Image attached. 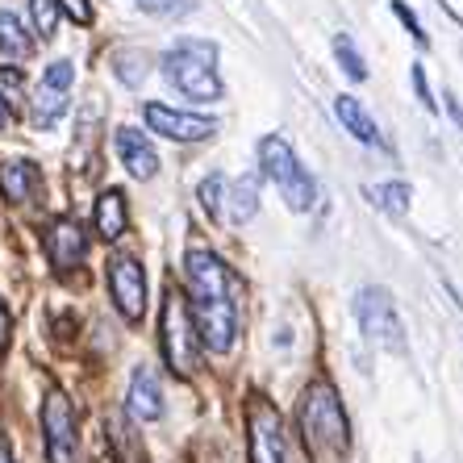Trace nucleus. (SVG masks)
Masks as SVG:
<instances>
[{"label":"nucleus","instance_id":"18","mask_svg":"<svg viewBox=\"0 0 463 463\" xmlns=\"http://www.w3.org/2000/svg\"><path fill=\"white\" fill-rule=\"evenodd\" d=\"M367 201L376 209H384L388 217H405L410 213V184L405 180H388V184H372V188H364Z\"/></svg>","mask_w":463,"mask_h":463},{"label":"nucleus","instance_id":"27","mask_svg":"<svg viewBox=\"0 0 463 463\" xmlns=\"http://www.w3.org/2000/svg\"><path fill=\"white\" fill-rule=\"evenodd\" d=\"M146 76V59H142V54H118V80L121 84H138V80Z\"/></svg>","mask_w":463,"mask_h":463},{"label":"nucleus","instance_id":"26","mask_svg":"<svg viewBox=\"0 0 463 463\" xmlns=\"http://www.w3.org/2000/svg\"><path fill=\"white\" fill-rule=\"evenodd\" d=\"M392 13H397V22H401V25H405V30L413 33V43H418V46H430V33L421 30L418 13H413L410 5H405V0H392Z\"/></svg>","mask_w":463,"mask_h":463},{"label":"nucleus","instance_id":"34","mask_svg":"<svg viewBox=\"0 0 463 463\" xmlns=\"http://www.w3.org/2000/svg\"><path fill=\"white\" fill-rule=\"evenodd\" d=\"M0 463H13V455H9V447H5V439H0Z\"/></svg>","mask_w":463,"mask_h":463},{"label":"nucleus","instance_id":"25","mask_svg":"<svg viewBox=\"0 0 463 463\" xmlns=\"http://www.w3.org/2000/svg\"><path fill=\"white\" fill-rule=\"evenodd\" d=\"M222 193H226V175H209V180H201V188H196L201 209H205L209 217H222Z\"/></svg>","mask_w":463,"mask_h":463},{"label":"nucleus","instance_id":"11","mask_svg":"<svg viewBox=\"0 0 463 463\" xmlns=\"http://www.w3.org/2000/svg\"><path fill=\"white\" fill-rule=\"evenodd\" d=\"M84 250H88V234L80 230V222H71V217H59V222H51V230H46V255H51V263L59 271H71L84 263Z\"/></svg>","mask_w":463,"mask_h":463},{"label":"nucleus","instance_id":"15","mask_svg":"<svg viewBox=\"0 0 463 463\" xmlns=\"http://www.w3.org/2000/svg\"><path fill=\"white\" fill-rule=\"evenodd\" d=\"M0 193L9 196L13 205H25L38 193V167L30 159H9L0 163Z\"/></svg>","mask_w":463,"mask_h":463},{"label":"nucleus","instance_id":"35","mask_svg":"<svg viewBox=\"0 0 463 463\" xmlns=\"http://www.w3.org/2000/svg\"><path fill=\"white\" fill-rule=\"evenodd\" d=\"M5 126H9V109L0 105V129H5Z\"/></svg>","mask_w":463,"mask_h":463},{"label":"nucleus","instance_id":"33","mask_svg":"<svg viewBox=\"0 0 463 463\" xmlns=\"http://www.w3.org/2000/svg\"><path fill=\"white\" fill-rule=\"evenodd\" d=\"M447 109H451V118H455V126H459V129H463V105H459V100H455V97H447Z\"/></svg>","mask_w":463,"mask_h":463},{"label":"nucleus","instance_id":"29","mask_svg":"<svg viewBox=\"0 0 463 463\" xmlns=\"http://www.w3.org/2000/svg\"><path fill=\"white\" fill-rule=\"evenodd\" d=\"M146 13H159V17H180V13L196 9V0H138Z\"/></svg>","mask_w":463,"mask_h":463},{"label":"nucleus","instance_id":"10","mask_svg":"<svg viewBox=\"0 0 463 463\" xmlns=\"http://www.w3.org/2000/svg\"><path fill=\"white\" fill-rule=\"evenodd\" d=\"M142 118H146L151 134H163V138H172V142H205V138H213V134H217V121L213 118H201V113H180V109L159 105V100H151V105L142 109Z\"/></svg>","mask_w":463,"mask_h":463},{"label":"nucleus","instance_id":"12","mask_svg":"<svg viewBox=\"0 0 463 463\" xmlns=\"http://www.w3.org/2000/svg\"><path fill=\"white\" fill-rule=\"evenodd\" d=\"M113 142H118V155H121V163H126V172L134 175V180H155V175H159V155H155L151 138H146L142 129L121 126Z\"/></svg>","mask_w":463,"mask_h":463},{"label":"nucleus","instance_id":"2","mask_svg":"<svg viewBox=\"0 0 463 463\" xmlns=\"http://www.w3.org/2000/svg\"><path fill=\"white\" fill-rule=\"evenodd\" d=\"M301 439H305V451L313 455L317 463H338L351 447V426H346V410L338 401L335 384L326 380H313L309 388L301 392Z\"/></svg>","mask_w":463,"mask_h":463},{"label":"nucleus","instance_id":"32","mask_svg":"<svg viewBox=\"0 0 463 463\" xmlns=\"http://www.w3.org/2000/svg\"><path fill=\"white\" fill-rule=\"evenodd\" d=\"M9 330H13V317H9V309H5V301H0V351L9 346Z\"/></svg>","mask_w":463,"mask_h":463},{"label":"nucleus","instance_id":"8","mask_svg":"<svg viewBox=\"0 0 463 463\" xmlns=\"http://www.w3.org/2000/svg\"><path fill=\"white\" fill-rule=\"evenodd\" d=\"M109 292H113V305H118L126 322H142V313H146V271L134 255L109 259Z\"/></svg>","mask_w":463,"mask_h":463},{"label":"nucleus","instance_id":"21","mask_svg":"<svg viewBox=\"0 0 463 463\" xmlns=\"http://www.w3.org/2000/svg\"><path fill=\"white\" fill-rule=\"evenodd\" d=\"M255 213H259V175H242V180H234V188H230V222L242 226V222H250Z\"/></svg>","mask_w":463,"mask_h":463},{"label":"nucleus","instance_id":"5","mask_svg":"<svg viewBox=\"0 0 463 463\" xmlns=\"http://www.w3.org/2000/svg\"><path fill=\"white\" fill-rule=\"evenodd\" d=\"M159 335H163V359H167V367H172L175 376H193L196 364H201V355H196V326H193V313H188V301L175 288L163 301Z\"/></svg>","mask_w":463,"mask_h":463},{"label":"nucleus","instance_id":"22","mask_svg":"<svg viewBox=\"0 0 463 463\" xmlns=\"http://www.w3.org/2000/svg\"><path fill=\"white\" fill-rule=\"evenodd\" d=\"M335 59L343 63V71L351 80H367V67H364V54L355 51V43H351V33H335Z\"/></svg>","mask_w":463,"mask_h":463},{"label":"nucleus","instance_id":"24","mask_svg":"<svg viewBox=\"0 0 463 463\" xmlns=\"http://www.w3.org/2000/svg\"><path fill=\"white\" fill-rule=\"evenodd\" d=\"M30 13H33L38 38H54V30H59V5L54 0H30Z\"/></svg>","mask_w":463,"mask_h":463},{"label":"nucleus","instance_id":"13","mask_svg":"<svg viewBox=\"0 0 463 463\" xmlns=\"http://www.w3.org/2000/svg\"><path fill=\"white\" fill-rule=\"evenodd\" d=\"M126 410L134 421H159L163 418V388H159V376H155L146 364L134 367V376H129Z\"/></svg>","mask_w":463,"mask_h":463},{"label":"nucleus","instance_id":"7","mask_svg":"<svg viewBox=\"0 0 463 463\" xmlns=\"http://www.w3.org/2000/svg\"><path fill=\"white\" fill-rule=\"evenodd\" d=\"M43 434H46V463H80V439H76V413L71 401L54 388L43 405Z\"/></svg>","mask_w":463,"mask_h":463},{"label":"nucleus","instance_id":"4","mask_svg":"<svg viewBox=\"0 0 463 463\" xmlns=\"http://www.w3.org/2000/svg\"><path fill=\"white\" fill-rule=\"evenodd\" d=\"M259 167H263L268 180H276V188L284 193V201H288L292 213L313 209V201H317V184H313V175L301 172V163H297L292 146L280 138V134H268V138L259 142Z\"/></svg>","mask_w":463,"mask_h":463},{"label":"nucleus","instance_id":"19","mask_svg":"<svg viewBox=\"0 0 463 463\" xmlns=\"http://www.w3.org/2000/svg\"><path fill=\"white\" fill-rule=\"evenodd\" d=\"M0 51L9 54V59H30L33 54V38L25 33L22 17L9 9H0Z\"/></svg>","mask_w":463,"mask_h":463},{"label":"nucleus","instance_id":"6","mask_svg":"<svg viewBox=\"0 0 463 463\" xmlns=\"http://www.w3.org/2000/svg\"><path fill=\"white\" fill-rule=\"evenodd\" d=\"M355 317L359 330L372 346L380 351H392V355H405V326L397 317V305L384 288H359L355 297Z\"/></svg>","mask_w":463,"mask_h":463},{"label":"nucleus","instance_id":"31","mask_svg":"<svg viewBox=\"0 0 463 463\" xmlns=\"http://www.w3.org/2000/svg\"><path fill=\"white\" fill-rule=\"evenodd\" d=\"M410 80H413V92H418V100H421V105H426V109H430V113H434V109H439V100H434V97H430V88H426V71H421V63H413Z\"/></svg>","mask_w":463,"mask_h":463},{"label":"nucleus","instance_id":"9","mask_svg":"<svg viewBox=\"0 0 463 463\" xmlns=\"http://www.w3.org/2000/svg\"><path fill=\"white\" fill-rule=\"evenodd\" d=\"M250 463H288V447H284V426L280 413L271 410L263 397L250 401Z\"/></svg>","mask_w":463,"mask_h":463},{"label":"nucleus","instance_id":"23","mask_svg":"<svg viewBox=\"0 0 463 463\" xmlns=\"http://www.w3.org/2000/svg\"><path fill=\"white\" fill-rule=\"evenodd\" d=\"M0 105L22 109L25 105V76L17 67H0Z\"/></svg>","mask_w":463,"mask_h":463},{"label":"nucleus","instance_id":"17","mask_svg":"<svg viewBox=\"0 0 463 463\" xmlns=\"http://www.w3.org/2000/svg\"><path fill=\"white\" fill-rule=\"evenodd\" d=\"M109 442H113V459L118 463H146L138 434H134V426L121 413H109Z\"/></svg>","mask_w":463,"mask_h":463},{"label":"nucleus","instance_id":"1","mask_svg":"<svg viewBox=\"0 0 463 463\" xmlns=\"http://www.w3.org/2000/svg\"><path fill=\"white\" fill-rule=\"evenodd\" d=\"M184 276L193 292V326L205 351L226 355L238 338V284L213 250L193 247L184 255Z\"/></svg>","mask_w":463,"mask_h":463},{"label":"nucleus","instance_id":"14","mask_svg":"<svg viewBox=\"0 0 463 463\" xmlns=\"http://www.w3.org/2000/svg\"><path fill=\"white\" fill-rule=\"evenodd\" d=\"M126 222H129V209H126V193L109 188V193L97 196V209H92V226L105 242H118L126 234Z\"/></svg>","mask_w":463,"mask_h":463},{"label":"nucleus","instance_id":"3","mask_svg":"<svg viewBox=\"0 0 463 463\" xmlns=\"http://www.w3.org/2000/svg\"><path fill=\"white\" fill-rule=\"evenodd\" d=\"M163 76L175 92L188 100H217L222 97V76H217V46L184 38L163 54Z\"/></svg>","mask_w":463,"mask_h":463},{"label":"nucleus","instance_id":"28","mask_svg":"<svg viewBox=\"0 0 463 463\" xmlns=\"http://www.w3.org/2000/svg\"><path fill=\"white\" fill-rule=\"evenodd\" d=\"M71 80H76V67L67 63V59H59V63L46 67L43 84H46V88H59V92H67V88H71Z\"/></svg>","mask_w":463,"mask_h":463},{"label":"nucleus","instance_id":"20","mask_svg":"<svg viewBox=\"0 0 463 463\" xmlns=\"http://www.w3.org/2000/svg\"><path fill=\"white\" fill-rule=\"evenodd\" d=\"M67 92H59V88H38V97H33V126L38 129H54L59 121L67 118Z\"/></svg>","mask_w":463,"mask_h":463},{"label":"nucleus","instance_id":"30","mask_svg":"<svg viewBox=\"0 0 463 463\" xmlns=\"http://www.w3.org/2000/svg\"><path fill=\"white\" fill-rule=\"evenodd\" d=\"M54 5H59L76 25H92V5H88V0H54Z\"/></svg>","mask_w":463,"mask_h":463},{"label":"nucleus","instance_id":"16","mask_svg":"<svg viewBox=\"0 0 463 463\" xmlns=\"http://www.w3.org/2000/svg\"><path fill=\"white\" fill-rule=\"evenodd\" d=\"M335 118L343 121L346 134H355L364 146H376V142H380L376 121H372V113H367V109L359 105L355 97H338V100H335Z\"/></svg>","mask_w":463,"mask_h":463}]
</instances>
